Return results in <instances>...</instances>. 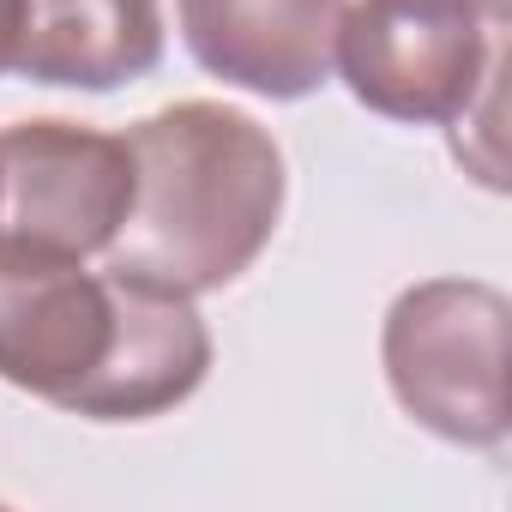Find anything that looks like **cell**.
<instances>
[{"label": "cell", "mask_w": 512, "mask_h": 512, "mask_svg": "<svg viewBox=\"0 0 512 512\" xmlns=\"http://www.w3.org/2000/svg\"><path fill=\"white\" fill-rule=\"evenodd\" d=\"M350 0H175L187 55L266 103H302L332 79Z\"/></svg>", "instance_id": "6"}, {"label": "cell", "mask_w": 512, "mask_h": 512, "mask_svg": "<svg viewBox=\"0 0 512 512\" xmlns=\"http://www.w3.org/2000/svg\"><path fill=\"white\" fill-rule=\"evenodd\" d=\"M506 19L470 0H356L338 25V79L350 97L404 127H452L500 85Z\"/></svg>", "instance_id": "4"}, {"label": "cell", "mask_w": 512, "mask_h": 512, "mask_svg": "<svg viewBox=\"0 0 512 512\" xmlns=\"http://www.w3.org/2000/svg\"><path fill=\"white\" fill-rule=\"evenodd\" d=\"M470 7H482L488 19H506V0H470Z\"/></svg>", "instance_id": "9"}, {"label": "cell", "mask_w": 512, "mask_h": 512, "mask_svg": "<svg viewBox=\"0 0 512 512\" xmlns=\"http://www.w3.org/2000/svg\"><path fill=\"white\" fill-rule=\"evenodd\" d=\"M151 296V278L91 272L73 253L0 235V380L97 422L103 392L151 326Z\"/></svg>", "instance_id": "2"}, {"label": "cell", "mask_w": 512, "mask_h": 512, "mask_svg": "<svg viewBox=\"0 0 512 512\" xmlns=\"http://www.w3.org/2000/svg\"><path fill=\"white\" fill-rule=\"evenodd\" d=\"M127 151L133 205L103 253L115 272L151 278L193 302L253 272L290 199V169L272 127L211 97H181L127 127Z\"/></svg>", "instance_id": "1"}, {"label": "cell", "mask_w": 512, "mask_h": 512, "mask_svg": "<svg viewBox=\"0 0 512 512\" xmlns=\"http://www.w3.org/2000/svg\"><path fill=\"white\" fill-rule=\"evenodd\" d=\"M506 326L512 302L482 278L410 284L380 326V368L398 410L470 452H494L512 434L506 398Z\"/></svg>", "instance_id": "3"}, {"label": "cell", "mask_w": 512, "mask_h": 512, "mask_svg": "<svg viewBox=\"0 0 512 512\" xmlns=\"http://www.w3.org/2000/svg\"><path fill=\"white\" fill-rule=\"evenodd\" d=\"M163 61V0H19L13 73L61 91H121Z\"/></svg>", "instance_id": "7"}, {"label": "cell", "mask_w": 512, "mask_h": 512, "mask_svg": "<svg viewBox=\"0 0 512 512\" xmlns=\"http://www.w3.org/2000/svg\"><path fill=\"white\" fill-rule=\"evenodd\" d=\"M19 55V0H0V73H13Z\"/></svg>", "instance_id": "8"}, {"label": "cell", "mask_w": 512, "mask_h": 512, "mask_svg": "<svg viewBox=\"0 0 512 512\" xmlns=\"http://www.w3.org/2000/svg\"><path fill=\"white\" fill-rule=\"evenodd\" d=\"M133 205L127 133L85 121H13L0 127V235L97 260Z\"/></svg>", "instance_id": "5"}]
</instances>
